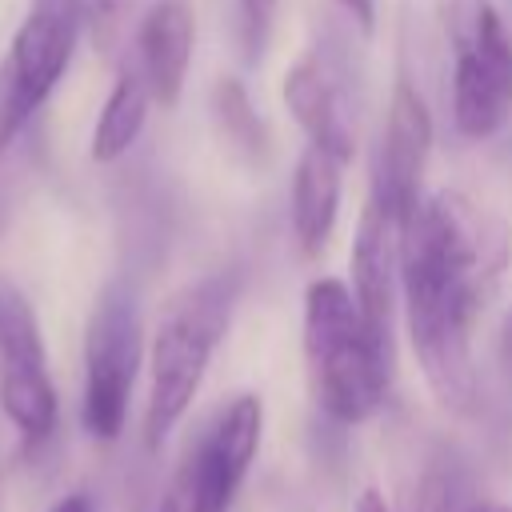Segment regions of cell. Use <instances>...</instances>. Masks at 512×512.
Segmentation results:
<instances>
[{
  "instance_id": "1",
  "label": "cell",
  "mask_w": 512,
  "mask_h": 512,
  "mask_svg": "<svg viewBox=\"0 0 512 512\" xmlns=\"http://www.w3.org/2000/svg\"><path fill=\"white\" fill-rule=\"evenodd\" d=\"M504 264L500 232L460 192H436L400 224V300L416 364L432 396L456 412H476L480 376L472 328Z\"/></svg>"
},
{
  "instance_id": "2",
  "label": "cell",
  "mask_w": 512,
  "mask_h": 512,
  "mask_svg": "<svg viewBox=\"0 0 512 512\" xmlns=\"http://www.w3.org/2000/svg\"><path fill=\"white\" fill-rule=\"evenodd\" d=\"M304 364L324 420L352 428L372 420L392 384V340L360 312L352 288L320 276L304 288Z\"/></svg>"
},
{
  "instance_id": "3",
  "label": "cell",
  "mask_w": 512,
  "mask_h": 512,
  "mask_svg": "<svg viewBox=\"0 0 512 512\" xmlns=\"http://www.w3.org/2000/svg\"><path fill=\"white\" fill-rule=\"evenodd\" d=\"M236 296H240V276L212 272L180 288L164 304L148 344V404L140 424L148 452H160L164 440L184 420V412L192 408L208 376V364L228 332Z\"/></svg>"
},
{
  "instance_id": "4",
  "label": "cell",
  "mask_w": 512,
  "mask_h": 512,
  "mask_svg": "<svg viewBox=\"0 0 512 512\" xmlns=\"http://www.w3.org/2000/svg\"><path fill=\"white\" fill-rule=\"evenodd\" d=\"M452 48V124L464 140H488L512 120V32L492 0H440Z\"/></svg>"
},
{
  "instance_id": "5",
  "label": "cell",
  "mask_w": 512,
  "mask_h": 512,
  "mask_svg": "<svg viewBox=\"0 0 512 512\" xmlns=\"http://www.w3.org/2000/svg\"><path fill=\"white\" fill-rule=\"evenodd\" d=\"M144 360L140 304L128 280H108L88 312L84 328V396L80 424L92 440L112 444L124 432L128 400Z\"/></svg>"
},
{
  "instance_id": "6",
  "label": "cell",
  "mask_w": 512,
  "mask_h": 512,
  "mask_svg": "<svg viewBox=\"0 0 512 512\" xmlns=\"http://www.w3.org/2000/svg\"><path fill=\"white\" fill-rule=\"evenodd\" d=\"M84 24L72 0H28V12L0 60V156L64 80Z\"/></svg>"
},
{
  "instance_id": "7",
  "label": "cell",
  "mask_w": 512,
  "mask_h": 512,
  "mask_svg": "<svg viewBox=\"0 0 512 512\" xmlns=\"http://www.w3.org/2000/svg\"><path fill=\"white\" fill-rule=\"evenodd\" d=\"M264 404L252 392L232 396L188 444L160 512H232V500L260 452Z\"/></svg>"
},
{
  "instance_id": "8",
  "label": "cell",
  "mask_w": 512,
  "mask_h": 512,
  "mask_svg": "<svg viewBox=\"0 0 512 512\" xmlns=\"http://www.w3.org/2000/svg\"><path fill=\"white\" fill-rule=\"evenodd\" d=\"M428 152H432V112L420 88L408 76H400L380 124V140L372 156V192H368V200H376L400 224L424 200Z\"/></svg>"
},
{
  "instance_id": "9",
  "label": "cell",
  "mask_w": 512,
  "mask_h": 512,
  "mask_svg": "<svg viewBox=\"0 0 512 512\" xmlns=\"http://www.w3.org/2000/svg\"><path fill=\"white\" fill-rule=\"evenodd\" d=\"M284 104L308 144L340 156L344 164L356 156V128L344 88V68L332 56H304L284 72Z\"/></svg>"
},
{
  "instance_id": "10",
  "label": "cell",
  "mask_w": 512,
  "mask_h": 512,
  "mask_svg": "<svg viewBox=\"0 0 512 512\" xmlns=\"http://www.w3.org/2000/svg\"><path fill=\"white\" fill-rule=\"evenodd\" d=\"M348 272H352L348 288H352L364 320L384 340H392L396 296H400V220L392 212H384L376 200H368L360 212Z\"/></svg>"
},
{
  "instance_id": "11",
  "label": "cell",
  "mask_w": 512,
  "mask_h": 512,
  "mask_svg": "<svg viewBox=\"0 0 512 512\" xmlns=\"http://www.w3.org/2000/svg\"><path fill=\"white\" fill-rule=\"evenodd\" d=\"M196 12L192 0H152L136 24V68L152 92V104L176 108L192 68Z\"/></svg>"
},
{
  "instance_id": "12",
  "label": "cell",
  "mask_w": 512,
  "mask_h": 512,
  "mask_svg": "<svg viewBox=\"0 0 512 512\" xmlns=\"http://www.w3.org/2000/svg\"><path fill=\"white\" fill-rule=\"evenodd\" d=\"M340 192H344V160L304 144L296 172H292V236L304 256H320L332 240L336 216H340Z\"/></svg>"
},
{
  "instance_id": "13",
  "label": "cell",
  "mask_w": 512,
  "mask_h": 512,
  "mask_svg": "<svg viewBox=\"0 0 512 512\" xmlns=\"http://www.w3.org/2000/svg\"><path fill=\"white\" fill-rule=\"evenodd\" d=\"M148 108H152V92L144 84V72L136 68V60H124L108 96H104L96 128H92V148H88L92 160L96 164H116L120 156H128V148L144 132Z\"/></svg>"
},
{
  "instance_id": "14",
  "label": "cell",
  "mask_w": 512,
  "mask_h": 512,
  "mask_svg": "<svg viewBox=\"0 0 512 512\" xmlns=\"http://www.w3.org/2000/svg\"><path fill=\"white\" fill-rule=\"evenodd\" d=\"M0 372H48L40 320L24 288L0 272Z\"/></svg>"
},
{
  "instance_id": "15",
  "label": "cell",
  "mask_w": 512,
  "mask_h": 512,
  "mask_svg": "<svg viewBox=\"0 0 512 512\" xmlns=\"http://www.w3.org/2000/svg\"><path fill=\"white\" fill-rule=\"evenodd\" d=\"M212 120L220 140L248 164H264L268 160V128L256 116L248 88L236 76H220L212 88Z\"/></svg>"
},
{
  "instance_id": "16",
  "label": "cell",
  "mask_w": 512,
  "mask_h": 512,
  "mask_svg": "<svg viewBox=\"0 0 512 512\" xmlns=\"http://www.w3.org/2000/svg\"><path fill=\"white\" fill-rule=\"evenodd\" d=\"M276 8L280 0H236V36H240V56L244 64H260L276 28Z\"/></svg>"
},
{
  "instance_id": "17",
  "label": "cell",
  "mask_w": 512,
  "mask_h": 512,
  "mask_svg": "<svg viewBox=\"0 0 512 512\" xmlns=\"http://www.w3.org/2000/svg\"><path fill=\"white\" fill-rule=\"evenodd\" d=\"M72 4H76V12H80L84 32L96 40V48L116 44L120 24H124V16H128V8H132V0H72Z\"/></svg>"
},
{
  "instance_id": "18",
  "label": "cell",
  "mask_w": 512,
  "mask_h": 512,
  "mask_svg": "<svg viewBox=\"0 0 512 512\" xmlns=\"http://www.w3.org/2000/svg\"><path fill=\"white\" fill-rule=\"evenodd\" d=\"M364 36H372L376 32V0H332Z\"/></svg>"
},
{
  "instance_id": "19",
  "label": "cell",
  "mask_w": 512,
  "mask_h": 512,
  "mask_svg": "<svg viewBox=\"0 0 512 512\" xmlns=\"http://www.w3.org/2000/svg\"><path fill=\"white\" fill-rule=\"evenodd\" d=\"M48 512H96V508H92V496H88V492H68V496L56 500Z\"/></svg>"
},
{
  "instance_id": "20",
  "label": "cell",
  "mask_w": 512,
  "mask_h": 512,
  "mask_svg": "<svg viewBox=\"0 0 512 512\" xmlns=\"http://www.w3.org/2000/svg\"><path fill=\"white\" fill-rule=\"evenodd\" d=\"M356 512H392V508H388V500H384L376 488H368V492H360V500H356Z\"/></svg>"
},
{
  "instance_id": "21",
  "label": "cell",
  "mask_w": 512,
  "mask_h": 512,
  "mask_svg": "<svg viewBox=\"0 0 512 512\" xmlns=\"http://www.w3.org/2000/svg\"><path fill=\"white\" fill-rule=\"evenodd\" d=\"M500 360H504V368L512 372V308H508L504 328H500Z\"/></svg>"
},
{
  "instance_id": "22",
  "label": "cell",
  "mask_w": 512,
  "mask_h": 512,
  "mask_svg": "<svg viewBox=\"0 0 512 512\" xmlns=\"http://www.w3.org/2000/svg\"><path fill=\"white\" fill-rule=\"evenodd\" d=\"M476 512H512V504H480Z\"/></svg>"
}]
</instances>
